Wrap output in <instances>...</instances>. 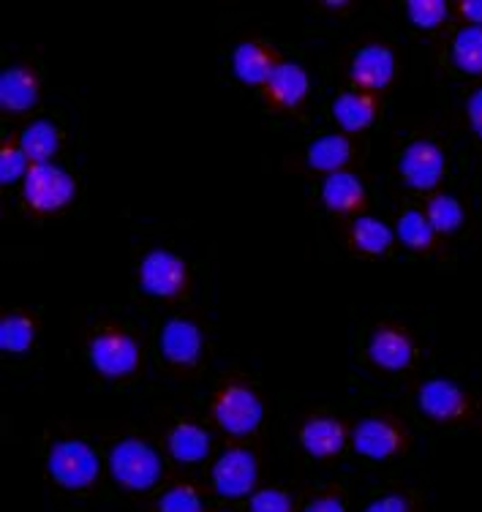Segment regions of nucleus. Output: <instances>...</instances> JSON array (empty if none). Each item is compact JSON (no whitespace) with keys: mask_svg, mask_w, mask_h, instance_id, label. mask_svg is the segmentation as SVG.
<instances>
[{"mask_svg":"<svg viewBox=\"0 0 482 512\" xmlns=\"http://www.w3.org/2000/svg\"><path fill=\"white\" fill-rule=\"evenodd\" d=\"M218 425L232 436H248L254 434L262 417H265V406L262 398L246 387V384H229L227 390H221L213 406Z\"/></svg>","mask_w":482,"mask_h":512,"instance_id":"20e7f679","label":"nucleus"},{"mask_svg":"<svg viewBox=\"0 0 482 512\" xmlns=\"http://www.w3.org/2000/svg\"><path fill=\"white\" fill-rule=\"evenodd\" d=\"M417 406L420 412L428 414L431 420H455L466 406L463 390L450 379H428L417 393Z\"/></svg>","mask_w":482,"mask_h":512,"instance_id":"f8f14e48","label":"nucleus"},{"mask_svg":"<svg viewBox=\"0 0 482 512\" xmlns=\"http://www.w3.org/2000/svg\"><path fill=\"white\" fill-rule=\"evenodd\" d=\"M363 512H409V502H406L404 496H398V493H387L382 499L368 504Z\"/></svg>","mask_w":482,"mask_h":512,"instance_id":"2f4dec72","label":"nucleus"},{"mask_svg":"<svg viewBox=\"0 0 482 512\" xmlns=\"http://www.w3.org/2000/svg\"><path fill=\"white\" fill-rule=\"evenodd\" d=\"M139 286L153 297H178L186 286V262L167 248H153L139 265Z\"/></svg>","mask_w":482,"mask_h":512,"instance_id":"0eeeda50","label":"nucleus"},{"mask_svg":"<svg viewBox=\"0 0 482 512\" xmlns=\"http://www.w3.org/2000/svg\"><path fill=\"white\" fill-rule=\"evenodd\" d=\"M406 14L414 28L433 30L447 20V3L444 0H409Z\"/></svg>","mask_w":482,"mask_h":512,"instance_id":"cd10ccee","label":"nucleus"},{"mask_svg":"<svg viewBox=\"0 0 482 512\" xmlns=\"http://www.w3.org/2000/svg\"><path fill=\"white\" fill-rule=\"evenodd\" d=\"M428 221H431V227L436 232H444V235H450L455 229L463 224V205L450 194H439V197H433L428 202Z\"/></svg>","mask_w":482,"mask_h":512,"instance_id":"bb28decb","label":"nucleus"},{"mask_svg":"<svg viewBox=\"0 0 482 512\" xmlns=\"http://www.w3.org/2000/svg\"><path fill=\"white\" fill-rule=\"evenodd\" d=\"M395 77V55L384 44H365L352 58V79L365 90H384Z\"/></svg>","mask_w":482,"mask_h":512,"instance_id":"9d476101","label":"nucleus"},{"mask_svg":"<svg viewBox=\"0 0 482 512\" xmlns=\"http://www.w3.org/2000/svg\"><path fill=\"white\" fill-rule=\"evenodd\" d=\"M349 158H352V142L344 134H325V137L314 139L308 148V167L327 172V175L341 172Z\"/></svg>","mask_w":482,"mask_h":512,"instance_id":"412c9836","label":"nucleus"},{"mask_svg":"<svg viewBox=\"0 0 482 512\" xmlns=\"http://www.w3.org/2000/svg\"><path fill=\"white\" fill-rule=\"evenodd\" d=\"M355 450L363 458L371 461H384L401 450V434L393 423L379 420V417H365L355 425V434H352Z\"/></svg>","mask_w":482,"mask_h":512,"instance_id":"9b49d317","label":"nucleus"},{"mask_svg":"<svg viewBox=\"0 0 482 512\" xmlns=\"http://www.w3.org/2000/svg\"><path fill=\"white\" fill-rule=\"evenodd\" d=\"M36 338V327L33 319L25 314H6L0 319V349L11 352V355H22L33 346Z\"/></svg>","mask_w":482,"mask_h":512,"instance_id":"b1692460","label":"nucleus"},{"mask_svg":"<svg viewBox=\"0 0 482 512\" xmlns=\"http://www.w3.org/2000/svg\"><path fill=\"white\" fill-rule=\"evenodd\" d=\"M365 188L363 180L352 175V172H333L327 175L322 183V202L330 213H352L363 205Z\"/></svg>","mask_w":482,"mask_h":512,"instance_id":"a211bd4d","label":"nucleus"},{"mask_svg":"<svg viewBox=\"0 0 482 512\" xmlns=\"http://www.w3.org/2000/svg\"><path fill=\"white\" fill-rule=\"evenodd\" d=\"M453 60L466 74H482V25L458 30L453 41Z\"/></svg>","mask_w":482,"mask_h":512,"instance_id":"393cba45","label":"nucleus"},{"mask_svg":"<svg viewBox=\"0 0 482 512\" xmlns=\"http://www.w3.org/2000/svg\"><path fill=\"white\" fill-rule=\"evenodd\" d=\"M20 148L33 164H52V156L60 150V134L52 120L30 123L20 137Z\"/></svg>","mask_w":482,"mask_h":512,"instance_id":"4be33fe9","label":"nucleus"},{"mask_svg":"<svg viewBox=\"0 0 482 512\" xmlns=\"http://www.w3.org/2000/svg\"><path fill=\"white\" fill-rule=\"evenodd\" d=\"M395 235L404 243L406 248H414V251H423L433 243V235L436 229L431 227V221L420 210H406L404 216L398 218V227H395Z\"/></svg>","mask_w":482,"mask_h":512,"instance_id":"a878e982","label":"nucleus"},{"mask_svg":"<svg viewBox=\"0 0 482 512\" xmlns=\"http://www.w3.org/2000/svg\"><path fill=\"white\" fill-rule=\"evenodd\" d=\"M28 161L30 158L25 156V150L17 148L11 139L3 142V150H0V183L11 186V183H17L20 178H28Z\"/></svg>","mask_w":482,"mask_h":512,"instance_id":"c85d7f7f","label":"nucleus"},{"mask_svg":"<svg viewBox=\"0 0 482 512\" xmlns=\"http://www.w3.org/2000/svg\"><path fill=\"white\" fill-rule=\"evenodd\" d=\"M39 101V79L25 66H11L0 74V107L6 112H28Z\"/></svg>","mask_w":482,"mask_h":512,"instance_id":"dca6fc26","label":"nucleus"},{"mask_svg":"<svg viewBox=\"0 0 482 512\" xmlns=\"http://www.w3.org/2000/svg\"><path fill=\"white\" fill-rule=\"evenodd\" d=\"M305 512H346V507L338 496H322V499H316V502L308 504Z\"/></svg>","mask_w":482,"mask_h":512,"instance_id":"72a5a7b5","label":"nucleus"},{"mask_svg":"<svg viewBox=\"0 0 482 512\" xmlns=\"http://www.w3.org/2000/svg\"><path fill=\"white\" fill-rule=\"evenodd\" d=\"M276 60H273V52L262 47L259 41H240L232 52V71L235 77L248 85V88H259V85H267L273 71H276Z\"/></svg>","mask_w":482,"mask_h":512,"instance_id":"ddd939ff","label":"nucleus"},{"mask_svg":"<svg viewBox=\"0 0 482 512\" xmlns=\"http://www.w3.org/2000/svg\"><path fill=\"white\" fill-rule=\"evenodd\" d=\"M251 512H292V499L278 488H262L251 493Z\"/></svg>","mask_w":482,"mask_h":512,"instance_id":"7c9ffc66","label":"nucleus"},{"mask_svg":"<svg viewBox=\"0 0 482 512\" xmlns=\"http://www.w3.org/2000/svg\"><path fill=\"white\" fill-rule=\"evenodd\" d=\"M333 118L338 120V126L344 128L346 134H357L365 131L376 118V101L368 93H341L333 101Z\"/></svg>","mask_w":482,"mask_h":512,"instance_id":"6ab92c4d","label":"nucleus"},{"mask_svg":"<svg viewBox=\"0 0 482 512\" xmlns=\"http://www.w3.org/2000/svg\"><path fill=\"white\" fill-rule=\"evenodd\" d=\"M90 363L107 379H120L137 371L139 346L123 330H104L90 338Z\"/></svg>","mask_w":482,"mask_h":512,"instance_id":"39448f33","label":"nucleus"},{"mask_svg":"<svg viewBox=\"0 0 482 512\" xmlns=\"http://www.w3.org/2000/svg\"><path fill=\"white\" fill-rule=\"evenodd\" d=\"M167 447L175 461L199 463L205 461L207 453H210V434L194 423H180L172 428Z\"/></svg>","mask_w":482,"mask_h":512,"instance_id":"aec40b11","label":"nucleus"},{"mask_svg":"<svg viewBox=\"0 0 482 512\" xmlns=\"http://www.w3.org/2000/svg\"><path fill=\"white\" fill-rule=\"evenodd\" d=\"M466 112H469V123H472L474 134L482 139V88H477L472 96H469Z\"/></svg>","mask_w":482,"mask_h":512,"instance_id":"473e14b6","label":"nucleus"},{"mask_svg":"<svg viewBox=\"0 0 482 512\" xmlns=\"http://www.w3.org/2000/svg\"><path fill=\"white\" fill-rule=\"evenodd\" d=\"M109 472L112 480L128 491H150L161 480V458L142 439H120L109 450Z\"/></svg>","mask_w":482,"mask_h":512,"instance_id":"f257e3e1","label":"nucleus"},{"mask_svg":"<svg viewBox=\"0 0 482 512\" xmlns=\"http://www.w3.org/2000/svg\"><path fill=\"white\" fill-rule=\"evenodd\" d=\"M327 9H346V0H327Z\"/></svg>","mask_w":482,"mask_h":512,"instance_id":"c9c22d12","label":"nucleus"},{"mask_svg":"<svg viewBox=\"0 0 482 512\" xmlns=\"http://www.w3.org/2000/svg\"><path fill=\"white\" fill-rule=\"evenodd\" d=\"M368 357L371 363L384 368V371H404L409 368L414 357V346L409 341V335L393 327H379L371 335V344H368Z\"/></svg>","mask_w":482,"mask_h":512,"instance_id":"4468645a","label":"nucleus"},{"mask_svg":"<svg viewBox=\"0 0 482 512\" xmlns=\"http://www.w3.org/2000/svg\"><path fill=\"white\" fill-rule=\"evenodd\" d=\"M158 512H205L202 496L191 485H175L158 499Z\"/></svg>","mask_w":482,"mask_h":512,"instance_id":"c756f323","label":"nucleus"},{"mask_svg":"<svg viewBox=\"0 0 482 512\" xmlns=\"http://www.w3.org/2000/svg\"><path fill=\"white\" fill-rule=\"evenodd\" d=\"M256 480H259V463L256 455L246 447H229L213 463V488L224 499H243L254 493Z\"/></svg>","mask_w":482,"mask_h":512,"instance_id":"423d86ee","label":"nucleus"},{"mask_svg":"<svg viewBox=\"0 0 482 512\" xmlns=\"http://www.w3.org/2000/svg\"><path fill=\"white\" fill-rule=\"evenodd\" d=\"M205 335L191 319H169L161 330V355L175 365H194L202 355Z\"/></svg>","mask_w":482,"mask_h":512,"instance_id":"1a4fd4ad","label":"nucleus"},{"mask_svg":"<svg viewBox=\"0 0 482 512\" xmlns=\"http://www.w3.org/2000/svg\"><path fill=\"white\" fill-rule=\"evenodd\" d=\"M77 194V183L69 172L55 164H33L25 178L22 197L36 213H58Z\"/></svg>","mask_w":482,"mask_h":512,"instance_id":"7ed1b4c3","label":"nucleus"},{"mask_svg":"<svg viewBox=\"0 0 482 512\" xmlns=\"http://www.w3.org/2000/svg\"><path fill=\"white\" fill-rule=\"evenodd\" d=\"M308 88H311L308 71L300 63H292V60L278 63L273 77L267 82V93H270L273 104L284 109L300 107L305 96H308Z\"/></svg>","mask_w":482,"mask_h":512,"instance_id":"2eb2a0df","label":"nucleus"},{"mask_svg":"<svg viewBox=\"0 0 482 512\" xmlns=\"http://www.w3.org/2000/svg\"><path fill=\"white\" fill-rule=\"evenodd\" d=\"M300 442L311 458H333L344 450L346 428L333 417H311L300 431Z\"/></svg>","mask_w":482,"mask_h":512,"instance_id":"f3484780","label":"nucleus"},{"mask_svg":"<svg viewBox=\"0 0 482 512\" xmlns=\"http://www.w3.org/2000/svg\"><path fill=\"white\" fill-rule=\"evenodd\" d=\"M47 472L60 488L82 491L96 483L101 472V461L96 450L82 439H60L52 444L50 458H47Z\"/></svg>","mask_w":482,"mask_h":512,"instance_id":"f03ea898","label":"nucleus"},{"mask_svg":"<svg viewBox=\"0 0 482 512\" xmlns=\"http://www.w3.org/2000/svg\"><path fill=\"white\" fill-rule=\"evenodd\" d=\"M461 14L472 25H482V0H463Z\"/></svg>","mask_w":482,"mask_h":512,"instance_id":"f704fd0d","label":"nucleus"},{"mask_svg":"<svg viewBox=\"0 0 482 512\" xmlns=\"http://www.w3.org/2000/svg\"><path fill=\"white\" fill-rule=\"evenodd\" d=\"M395 232L384 221L374 216H360L352 224V243L365 254H384L387 248L393 246Z\"/></svg>","mask_w":482,"mask_h":512,"instance_id":"5701e85b","label":"nucleus"},{"mask_svg":"<svg viewBox=\"0 0 482 512\" xmlns=\"http://www.w3.org/2000/svg\"><path fill=\"white\" fill-rule=\"evenodd\" d=\"M401 178L406 186L417 188V191H431L439 186L444 175V153L439 145H433L428 139H417L401 156Z\"/></svg>","mask_w":482,"mask_h":512,"instance_id":"6e6552de","label":"nucleus"}]
</instances>
